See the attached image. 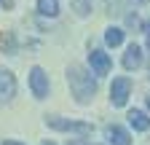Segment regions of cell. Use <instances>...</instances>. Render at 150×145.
Listing matches in <instances>:
<instances>
[{"instance_id":"cell-1","label":"cell","mask_w":150,"mask_h":145,"mask_svg":"<svg viewBox=\"0 0 150 145\" xmlns=\"http://www.w3.org/2000/svg\"><path fill=\"white\" fill-rule=\"evenodd\" d=\"M67 83H70L72 97L78 100L81 105H86L94 94H97V81L91 78V72L83 65H70L67 67Z\"/></svg>"},{"instance_id":"cell-2","label":"cell","mask_w":150,"mask_h":145,"mask_svg":"<svg viewBox=\"0 0 150 145\" xmlns=\"http://www.w3.org/2000/svg\"><path fill=\"white\" fill-rule=\"evenodd\" d=\"M46 124L56 132H75V134H91V124L86 121H70V118H59V116H46Z\"/></svg>"},{"instance_id":"cell-3","label":"cell","mask_w":150,"mask_h":145,"mask_svg":"<svg viewBox=\"0 0 150 145\" xmlns=\"http://www.w3.org/2000/svg\"><path fill=\"white\" fill-rule=\"evenodd\" d=\"M30 89L35 100H46L48 97V75L43 72V67H32L30 70Z\"/></svg>"},{"instance_id":"cell-4","label":"cell","mask_w":150,"mask_h":145,"mask_svg":"<svg viewBox=\"0 0 150 145\" xmlns=\"http://www.w3.org/2000/svg\"><path fill=\"white\" fill-rule=\"evenodd\" d=\"M129 92H131V81L129 78H115L110 86V102L115 107H123L126 100H129Z\"/></svg>"},{"instance_id":"cell-5","label":"cell","mask_w":150,"mask_h":145,"mask_svg":"<svg viewBox=\"0 0 150 145\" xmlns=\"http://www.w3.org/2000/svg\"><path fill=\"white\" fill-rule=\"evenodd\" d=\"M13 94H16V78H13V72L6 70V67H0V100L8 102Z\"/></svg>"},{"instance_id":"cell-6","label":"cell","mask_w":150,"mask_h":145,"mask_svg":"<svg viewBox=\"0 0 150 145\" xmlns=\"http://www.w3.org/2000/svg\"><path fill=\"white\" fill-rule=\"evenodd\" d=\"M88 65L94 70V75H107V72H110V57L105 51H99V48H94L88 54Z\"/></svg>"},{"instance_id":"cell-7","label":"cell","mask_w":150,"mask_h":145,"mask_svg":"<svg viewBox=\"0 0 150 145\" xmlns=\"http://www.w3.org/2000/svg\"><path fill=\"white\" fill-rule=\"evenodd\" d=\"M105 134H107L110 145H131V137H129V132L123 129V126H118V124H110L107 129H105Z\"/></svg>"},{"instance_id":"cell-8","label":"cell","mask_w":150,"mask_h":145,"mask_svg":"<svg viewBox=\"0 0 150 145\" xmlns=\"http://www.w3.org/2000/svg\"><path fill=\"white\" fill-rule=\"evenodd\" d=\"M121 62H123L126 70H137V67L142 65V48H139L137 43H131V46L126 48V54H123V59H121Z\"/></svg>"},{"instance_id":"cell-9","label":"cell","mask_w":150,"mask_h":145,"mask_svg":"<svg viewBox=\"0 0 150 145\" xmlns=\"http://www.w3.org/2000/svg\"><path fill=\"white\" fill-rule=\"evenodd\" d=\"M129 124L134 126L137 132H147V129H150V118H147L142 110H129Z\"/></svg>"},{"instance_id":"cell-10","label":"cell","mask_w":150,"mask_h":145,"mask_svg":"<svg viewBox=\"0 0 150 145\" xmlns=\"http://www.w3.org/2000/svg\"><path fill=\"white\" fill-rule=\"evenodd\" d=\"M38 14L54 19V16L59 14V0H38Z\"/></svg>"},{"instance_id":"cell-11","label":"cell","mask_w":150,"mask_h":145,"mask_svg":"<svg viewBox=\"0 0 150 145\" xmlns=\"http://www.w3.org/2000/svg\"><path fill=\"white\" fill-rule=\"evenodd\" d=\"M105 43L107 46H121L123 43V30L121 27H107L105 30Z\"/></svg>"},{"instance_id":"cell-12","label":"cell","mask_w":150,"mask_h":145,"mask_svg":"<svg viewBox=\"0 0 150 145\" xmlns=\"http://www.w3.org/2000/svg\"><path fill=\"white\" fill-rule=\"evenodd\" d=\"M70 6H72V11L78 16H88L91 14V0H70Z\"/></svg>"},{"instance_id":"cell-13","label":"cell","mask_w":150,"mask_h":145,"mask_svg":"<svg viewBox=\"0 0 150 145\" xmlns=\"http://www.w3.org/2000/svg\"><path fill=\"white\" fill-rule=\"evenodd\" d=\"M142 30H145V41H147V48H150V19L142 24Z\"/></svg>"},{"instance_id":"cell-14","label":"cell","mask_w":150,"mask_h":145,"mask_svg":"<svg viewBox=\"0 0 150 145\" xmlns=\"http://www.w3.org/2000/svg\"><path fill=\"white\" fill-rule=\"evenodd\" d=\"M3 145H22V142H16V140H6Z\"/></svg>"},{"instance_id":"cell-15","label":"cell","mask_w":150,"mask_h":145,"mask_svg":"<svg viewBox=\"0 0 150 145\" xmlns=\"http://www.w3.org/2000/svg\"><path fill=\"white\" fill-rule=\"evenodd\" d=\"M147 107H150V94H147Z\"/></svg>"},{"instance_id":"cell-16","label":"cell","mask_w":150,"mask_h":145,"mask_svg":"<svg viewBox=\"0 0 150 145\" xmlns=\"http://www.w3.org/2000/svg\"><path fill=\"white\" fill-rule=\"evenodd\" d=\"M43 145H54V142H48V140H46V142H43Z\"/></svg>"},{"instance_id":"cell-17","label":"cell","mask_w":150,"mask_h":145,"mask_svg":"<svg viewBox=\"0 0 150 145\" xmlns=\"http://www.w3.org/2000/svg\"><path fill=\"white\" fill-rule=\"evenodd\" d=\"M147 67H150V65H147Z\"/></svg>"}]
</instances>
